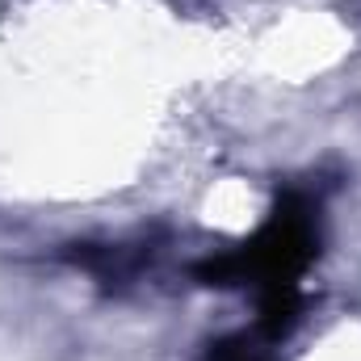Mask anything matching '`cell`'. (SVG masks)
Instances as JSON below:
<instances>
[{
	"label": "cell",
	"mask_w": 361,
	"mask_h": 361,
	"mask_svg": "<svg viewBox=\"0 0 361 361\" xmlns=\"http://www.w3.org/2000/svg\"><path fill=\"white\" fill-rule=\"evenodd\" d=\"M202 361H277L269 353V341H261L257 332L252 336H223V341H210Z\"/></svg>",
	"instance_id": "3957f363"
},
{
	"label": "cell",
	"mask_w": 361,
	"mask_h": 361,
	"mask_svg": "<svg viewBox=\"0 0 361 361\" xmlns=\"http://www.w3.org/2000/svg\"><path fill=\"white\" fill-rule=\"evenodd\" d=\"M302 319V286H265L257 290V336L261 341H286Z\"/></svg>",
	"instance_id": "7a4b0ae2"
},
{
	"label": "cell",
	"mask_w": 361,
	"mask_h": 361,
	"mask_svg": "<svg viewBox=\"0 0 361 361\" xmlns=\"http://www.w3.org/2000/svg\"><path fill=\"white\" fill-rule=\"evenodd\" d=\"M319 202L298 189H286L269 219L240 248L206 257L193 265L202 286H248L252 294L265 286H298L311 261L319 257Z\"/></svg>",
	"instance_id": "6da1fadb"
}]
</instances>
